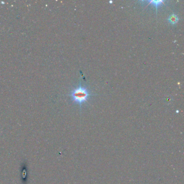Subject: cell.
I'll use <instances>...</instances> for the list:
<instances>
[{
    "mask_svg": "<svg viewBox=\"0 0 184 184\" xmlns=\"http://www.w3.org/2000/svg\"><path fill=\"white\" fill-rule=\"evenodd\" d=\"M70 95L72 97L73 101L79 103L80 106H81V104L83 102H87L88 98L91 96L88 90L81 87V84L78 88L72 91Z\"/></svg>",
    "mask_w": 184,
    "mask_h": 184,
    "instance_id": "cell-1",
    "label": "cell"
},
{
    "mask_svg": "<svg viewBox=\"0 0 184 184\" xmlns=\"http://www.w3.org/2000/svg\"><path fill=\"white\" fill-rule=\"evenodd\" d=\"M148 6L149 4H152L153 6H156V14H157L158 12V7L159 6H160L161 4H165V2L164 1H161V0H158V1H154V0H152V1H148Z\"/></svg>",
    "mask_w": 184,
    "mask_h": 184,
    "instance_id": "cell-2",
    "label": "cell"
},
{
    "mask_svg": "<svg viewBox=\"0 0 184 184\" xmlns=\"http://www.w3.org/2000/svg\"><path fill=\"white\" fill-rule=\"evenodd\" d=\"M167 20L171 24H175L178 23L179 19L178 18L177 15L175 14H172L169 17Z\"/></svg>",
    "mask_w": 184,
    "mask_h": 184,
    "instance_id": "cell-3",
    "label": "cell"
}]
</instances>
